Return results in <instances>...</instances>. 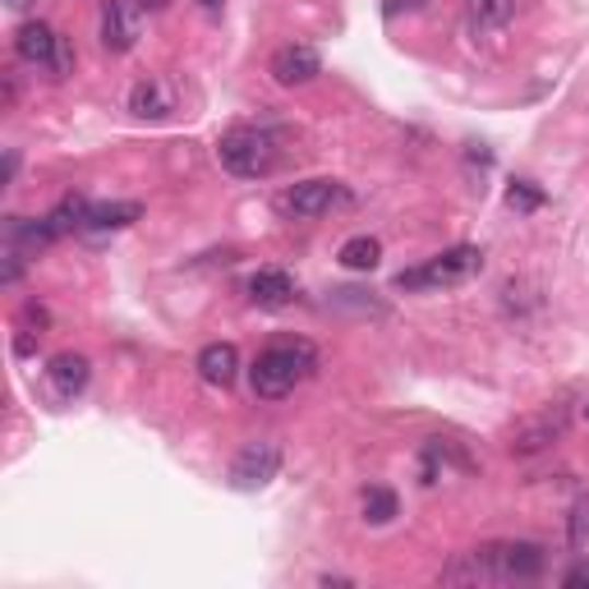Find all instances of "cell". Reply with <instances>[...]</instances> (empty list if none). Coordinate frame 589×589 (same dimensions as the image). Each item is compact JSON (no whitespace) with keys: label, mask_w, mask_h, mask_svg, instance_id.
Instances as JSON below:
<instances>
[{"label":"cell","mask_w":589,"mask_h":589,"mask_svg":"<svg viewBox=\"0 0 589 589\" xmlns=\"http://www.w3.org/2000/svg\"><path fill=\"white\" fill-rule=\"evenodd\" d=\"M199 5H208V10H216V5H222V0H199Z\"/></svg>","instance_id":"484cf974"},{"label":"cell","mask_w":589,"mask_h":589,"mask_svg":"<svg viewBox=\"0 0 589 589\" xmlns=\"http://www.w3.org/2000/svg\"><path fill=\"white\" fill-rule=\"evenodd\" d=\"M543 549L539 543H488L466 557H456L443 580L447 585H502V580H534L543 576Z\"/></svg>","instance_id":"6da1fadb"},{"label":"cell","mask_w":589,"mask_h":589,"mask_svg":"<svg viewBox=\"0 0 589 589\" xmlns=\"http://www.w3.org/2000/svg\"><path fill=\"white\" fill-rule=\"evenodd\" d=\"M216 157H222V166L231 170V176H245V180H258V176H272L276 166V143L272 134H263V129H226L222 143H216Z\"/></svg>","instance_id":"3957f363"},{"label":"cell","mask_w":589,"mask_h":589,"mask_svg":"<svg viewBox=\"0 0 589 589\" xmlns=\"http://www.w3.org/2000/svg\"><path fill=\"white\" fill-rule=\"evenodd\" d=\"M89 212H93L89 199H79V193H64V199L56 203V212H47V222H51V231H56V239H60V235L89 226Z\"/></svg>","instance_id":"e0dca14e"},{"label":"cell","mask_w":589,"mask_h":589,"mask_svg":"<svg viewBox=\"0 0 589 589\" xmlns=\"http://www.w3.org/2000/svg\"><path fill=\"white\" fill-rule=\"evenodd\" d=\"M572 549L576 553H589V497H576V507H572Z\"/></svg>","instance_id":"ffe728a7"},{"label":"cell","mask_w":589,"mask_h":589,"mask_svg":"<svg viewBox=\"0 0 589 589\" xmlns=\"http://www.w3.org/2000/svg\"><path fill=\"white\" fill-rule=\"evenodd\" d=\"M562 433H566V410H562V405H549L543 414H534V420H526V424L516 428L511 451H516V456H534V451H543V447H553Z\"/></svg>","instance_id":"9c48e42d"},{"label":"cell","mask_w":589,"mask_h":589,"mask_svg":"<svg viewBox=\"0 0 589 589\" xmlns=\"http://www.w3.org/2000/svg\"><path fill=\"white\" fill-rule=\"evenodd\" d=\"M337 258H341V268H351V272H374L382 263V245L374 235H351Z\"/></svg>","instance_id":"2e32d148"},{"label":"cell","mask_w":589,"mask_h":589,"mask_svg":"<svg viewBox=\"0 0 589 589\" xmlns=\"http://www.w3.org/2000/svg\"><path fill=\"white\" fill-rule=\"evenodd\" d=\"M19 276H24V254H19V249H5V263H0V281H5V286H14Z\"/></svg>","instance_id":"7402d4cb"},{"label":"cell","mask_w":589,"mask_h":589,"mask_svg":"<svg viewBox=\"0 0 589 589\" xmlns=\"http://www.w3.org/2000/svg\"><path fill=\"white\" fill-rule=\"evenodd\" d=\"M170 89L162 79H143L134 93H129V111H134L139 120H162V116H170Z\"/></svg>","instance_id":"5bb4252c"},{"label":"cell","mask_w":589,"mask_h":589,"mask_svg":"<svg viewBox=\"0 0 589 589\" xmlns=\"http://www.w3.org/2000/svg\"><path fill=\"white\" fill-rule=\"evenodd\" d=\"M360 507H364V520L368 526H387V520H397V511H401V502H397V493L391 488H364V497H360Z\"/></svg>","instance_id":"d6986e66"},{"label":"cell","mask_w":589,"mask_h":589,"mask_svg":"<svg viewBox=\"0 0 589 589\" xmlns=\"http://www.w3.org/2000/svg\"><path fill=\"white\" fill-rule=\"evenodd\" d=\"M466 14L474 28H502V24H511L516 0H466Z\"/></svg>","instance_id":"ac0fdd59"},{"label":"cell","mask_w":589,"mask_h":589,"mask_svg":"<svg viewBox=\"0 0 589 589\" xmlns=\"http://www.w3.org/2000/svg\"><path fill=\"white\" fill-rule=\"evenodd\" d=\"M479 268H484V254H479L474 245H456V249H443L438 258H428L424 268L397 272V291H438V286H461V281H470Z\"/></svg>","instance_id":"277c9868"},{"label":"cell","mask_w":589,"mask_h":589,"mask_svg":"<svg viewBox=\"0 0 589 589\" xmlns=\"http://www.w3.org/2000/svg\"><path fill=\"white\" fill-rule=\"evenodd\" d=\"M318 368V351L304 337H276L263 355L254 360L249 368V382H254V397L263 401H281L309 378Z\"/></svg>","instance_id":"7a4b0ae2"},{"label":"cell","mask_w":589,"mask_h":589,"mask_svg":"<svg viewBox=\"0 0 589 589\" xmlns=\"http://www.w3.org/2000/svg\"><path fill=\"white\" fill-rule=\"evenodd\" d=\"M47 378H51V387H56V397L70 401V397H79V391L89 387V360L74 355V351H64V355H56V360H51Z\"/></svg>","instance_id":"4fadbf2b"},{"label":"cell","mask_w":589,"mask_h":589,"mask_svg":"<svg viewBox=\"0 0 589 589\" xmlns=\"http://www.w3.org/2000/svg\"><path fill=\"white\" fill-rule=\"evenodd\" d=\"M199 378L208 387H231L239 378V351L231 341H212L199 351Z\"/></svg>","instance_id":"7c38bea8"},{"label":"cell","mask_w":589,"mask_h":589,"mask_svg":"<svg viewBox=\"0 0 589 589\" xmlns=\"http://www.w3.org/2000/svg\"><path fill=\"white\" fill-rule=\"evenodd\" d=\"M134 42H139L134 5H129V0H106L102 5V47L111 56H125V51H134Z\"/></svg>","instance_id":"ba28073f"},{"label":"cell","mask_w":589,"mask_h":589,"mask_svg":"<svg viewBox=\"0 0 589 589\" xmlns=\"http://www.w3.org/2000/svg\"><path fill=\"white\" fill-rule=\"evenodd\" d=\"M566 589H580V585H589V566H576V572H566V580H562Z\"/></svg>","instance_id":"603a6c76"},{"label":"cell","mask_w":589,"mask_h":589,"mask_svg":"<svg viewBox=\"0 0 589 589\" xmlns=\"http://www.w3.org/2000/svg\"><path fill=\"white\" fill-rule=\"evenodd\" d=\"M249 299L258 304V309H286V304L295 299V276L281 272V268H258L249 276Z\"/></svg>","instance_id":"8fae6325"},{"label":"cell","mask_w":589,"mask_h":589,"mask_svg":"<svg viewBox=\"0 0 589 589\" xmlns=\"http://www.w3.org/2000/svg\"><path fill=\"white\" fill-rule=\"evenodd\" d=\"M170 0H139V10H148V14H157V10H166Z\"/></svg>","instance_id":"d4e9b609"},{"label":"cell","mask_w":589,"mask_h":589,"mask_svg":"<svg viewBox=\"0 0 589 589\" xmlns=\"http://www.w3.org/2000/svg\"><path fill=\"white\" fill-rule=\"evenodd\" d=\"M341 203H351V189L341 180H299L281 193V212L286 216H327Z\"/></svg>","instance_id":"8992f818"},{"label":"cell","mask_w":589,"mask_h":589,"mask_svg":"<svg viewBox=\"0 0 589 589\" xmlns=\"http://www.w3.org/2000/svg\"><path fill=\"white\" fill-rule=\"evenodd\" d=\"M424 0H387V19H397L401 10H420Z\"/></svg>","instance_id":"cb8c5ba5"},{"label":"cell","mask_w":589,"mask_h":589,"mask_svg":"<svg viewBox=\"0 0 589 589\" xmlns=\"http://www.w3.org/2000/svg\"><path fill=\"white\" fill-rule=\"evenodd\" d=\"M10 5H14V10H24V5H28V0H10Z\"/></svg>","instance_id":"4316f807"},{"label":"cell","mask_w":589,"mask_h":589,"mask_svg":"<svg viewBox=\"0 0 589 589\" xmlns=\"http://www.w3.org/2000/svg\"><path fill=\"white\" fill-rule=\"evenodd\" d=\"M507 199H511V208H539V203H543V193H539L530 180H516V185L507 189Z\"/></svg>","instance_id":"44dd1931"},{"label":"cell","mask_w":589,"mask_h":589,"mask_svg":"<svg viewBox=\"0 0 589 589\" xmlns=\"http://www.w3.org/2000/svg\"><path fill=\"white\" fill-rule=\"evenodd\" d=\"M143 216V208L139 203H93V212H89V226L83 231H125V226H134Z\"/></svg>","instance_id":"9a60e30c"},{"label":"cell","mask_w":589,"mask_h":589,"mask_svg":"<svg viewBox=\"0 0 589 589\" xmlns=\"http://www.w3.org/2000/svg\"><path fill=\"white\" fill-rule=\"evenodd\" d=\"M14 51H19V60L37 64V70H64V64H70V56L60 51V37L42 24V19H33V24L14 33Z\"/></svg>","instance_id":"52a82bcc"},{"label":"cell","mask_w":589,"mask_h":589,"mask_svg":"<svg viewBox=\"0 0 589 589\" xmlns=\"http://www.w3.org/2000/svg\"><path fill=\"white\" fill-rule=\"evenodd\" d=\"M281 470V447L272 438H254L235 451V461H231V488L235 493H258V488H268L272 479Z\"/></svg>","instance_id":"5b68a950"},{"label":"cell","mask_w":589,"mask_h":589,"mask_svg":"<svg viewBox=\"0 0 589 589\" xmlns=\"http://www.w3.org/2000/svg\"><path fill=\"white\" fill-rule=\"evenodd\" d=\"M322 74V60L314 47H304V42H291V47H281L272 56V79L281 89H299V83H314Z\"/></svg>","instance_id":"30bf717a"}]
</instances>
